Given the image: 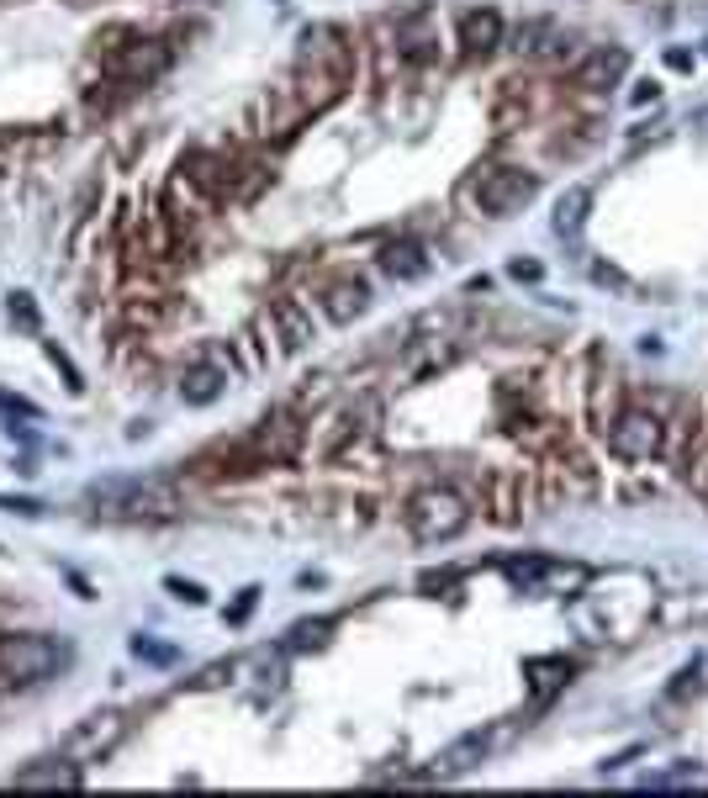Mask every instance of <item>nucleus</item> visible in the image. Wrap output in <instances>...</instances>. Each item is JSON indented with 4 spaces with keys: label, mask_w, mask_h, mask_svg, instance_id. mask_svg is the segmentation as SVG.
<instances>
[{
    "label": "nucleus",
    "mask_w": 708,
    "mask_h": 798,
    "mask_svg": "<svg viewBox=\"0 0 708 798\" xmlns=\"http://www.w3.org/2000/svg\"><path fill=\"white\" fill-rule=\"evenodd\" d=\"M296 48H302V53H296V101H302L307 117H312V111H323V106L339 101V90L349 85L354 48H349V37L339 27H328V22L307 27Z\"/></svg>",
    "instance_id": "obj_1"
},
{
    "label": "nucleus",
    "mask_w": 708,
    "mask_h": 798,
    "mask_svg": "<svg viewBox=\"0 0 708 798\" xmlns=\"http://www.w3.org/2000/svg\"><path fill=\"white\" fill-rule=\"evenodd\" d=\"M465 524H471V503L455 487H423L407 503V534L418 545H444L455 534H465Z\"/></svg>",
    "instance_id": "obj_2"
},
{
    "label": "nucleus",
    "mask_w": 708,
    "mask_h": 798,
    "mask_svg": "<svg viewBox=\"0 0 708 798\" xmlns=\"http://www.w3.org/2000/svg\"><path fill=\"white\" fill-rule=\"evenodd\" d=\"M85 503L106 518H175V492L159 481H96L85 487Z\"/></svg>",
    "instance_id": "obj_3"
},
{
    "label": "nucleus",
    "mask_w": 708,
    "mask_h": 798,
    "mask_svg": "<svg viewBox=\"0 0 708 798\" xmlns=\"http://www.w3.org/2000/svg\"><path fill=\"white\" fill-rule=\"evenodd\" d=\"M170 64H175L170 43H159V37H133V32L122 37V48H106V59H101V69L122 85H154L159 74H170Z\"/></svg>",
    "instance_id": "obj_4"
},
{
    "label": "nucleus",
    "mask_w": 708,
    "mask_h": 798,
    "mask_svg": "<svg viewBox=\"0 0 708 798\" xmlns=\"http://www.w3.org/2000/svg\"><path fill=\"white\" fill-rule=\"evenodd\" d=\"M59 661H64V651L48 635H6L0 640V682H16V688L53 677Z\"/></svg>",
    "instance_id": "obj_5"
},
{
    "label": "nucleus",
    "mask_w": 708,
    "mask_h": 798,
    "mask_svg": "<svg viewBox=\"0 0 708 798\" xmlns=\"http://www.w3.org/2000/svg\"><path fill=\"white\" fill-rule=\"evenodd\" d=\"M534 196H539V180L529 170H481L471 180V201L487 217H513V212H524Z\"/></svg>",
    "instance_id": "obj_6"
},
{
    "label": "nucleus",
    "mask_w": 708,
    "mask_h": 798,
    "mask_svg": "<svg viewBox=\"0 0 708 798\" xmlns=\"http://www.w3.org/2000/svg\"><path fill=\"white\" fill-rule=\"evenodd\" d=\"M608 450L619 460H656L666 450V423L650 407H635V413H624L608 429Z\"/></svg>",
    "instance_id": "obj_7"
},
{
    "label": "nucleus",
    "mask_w": 708,
    "mask_h": 798,
    "mask_svg": "<svg viewBox=\"0 0 708 798\" xmlns=\"http://www.w3.org/2000/svg\"><path fill=\"white\" fill-rule=\"evenodd\" d=\"M127 740V719L117 714V709H101V714H90V719H80L74 725V735H69V756L74 762H96V756H111Z\"/></svg>",
    "instance_id": "obj_8"
},
{
    "label": "nucleus",
    "mask_w": 708,
    "mask_h": 798,
    "mask_svg": "<svg viewBox=\"0 0 708 798\" xmlns=\"http://www.w3.org/2000/svg\"><path fill=\"white\" fill-rule=\"evenodd\" d=\"M244 450L254 455V466H265V460H291L296 450H302V429H296L291 413H270V418L244 439Z\"/></svg>",
    "instance_id": "obj_9"
},
{
    "label": "nucleus",
    "mask_w": 708,
    "mask_h": 798,
    "mask_svg": "<svg viewBox=\"0 0 708 798\" xmlns=\"http://www.w3.org/2000/svg\"><path fill=\"white\" fill-rule=\"evenodd\" d=\"M629 74V48H592L582 64H576V85L582 90H613Z\"/></svg>",
    "instance_id": "obj_10"
},
{
    "label": "nucleus",
    "mask_w": 708,
    "mask_h": 798,
    "mask_svg": "<svg viewBox=\"0 0 708 798\" xmlns=\"http://www.w3.org/2000/svg\"><path fill=\"white\" fill-rule=\"evenodd\" d=\"M11 783H16V788H64V793H74V788L85 783V772L74 767V756H48V762L22 767Z\"/></svg>",
    "instance_id": "obj_11"
},
{
    "label": "nucleus",
    "mask_w": 708,
    "mask_h": 798,
    "mask_svg": "<svg viewBox=\"0 0 708 798\" xmlns=\"http://www.w3.org/2000/svg\"><path fill=\"white\" fill-rule=\"evenodd\" d=\"M497 43H502V16H497L492 6L460 16V48H465V59H487Z\"/></svg>",
    "instance_id": "obj_12"
},
{
    "label": "nucleus",
    "mask_w": 708,
    "mask_h": 798,
    "mask_svg": "<svg viewBox=\"0 0 708 798\" xmlns=\"http://www.w3.org/2000/svg\"><path fill=\"white\" fill-rule=\"evenodd\" d=\"M487 751H492V735H460L444 756H434V767H428V777H460V772H471V767H481L487 762Z\"/></svg>",
    "instance_id": "obj_13"
},
{
    "label": "nucleus",
    "mask_w": 708,
    "mask_h": 798,
    "mask_svg": "<svg viewBox=\"0 0 708 798\" xmlns=\"http://www.w3.org/2000/svg\"><path fill=\"white\" fill-rule=\"evenodd\" d=\"M222 392H228V370L212 365V360H201V365H191V370L180 376V397L191 402V407H212Z\"/></svg>",
    "instance_id": "obj_14"
},
{
    "label": "nucleus",
    "mask_w": 708,
    "mask_h": 798,
    "mask_svg": "<svg viewBox=\"0 0 708 798\" xmlns=\"http://www.w3.org/2000/svg\"><path fill=\"white\" fill-rule=\"evenodd\" d=\"M381 270L391 275V281H423L428 275V254L418 238H397V244L381 249Z\"/></svg>",
    "instance_id": "obj_15"
},
{
    "label": "nucleus",
    "mask_w": 708,
    "mask_h": 798,
    "mask_svg": "<svg viewBox=\"0 0 708 798\" xmlns=\"http://www.w3.org/2000/svg\"><path fill=\"white\" fill-rule=\"evenodd\" d=\"M270 318H275V328H281V349H286V355H296V349L312 344V312L302 302H270Z\"/></svg>",
    "instance_id": "obj_16"
},
{
    "label": "nucleus",
    "mask_w": 708,
    "mask_h": 798,
    "mask_svg": "<svg viewBox=\"0 0 708 798\" xmlns=\"http://www.w3.org/2000/svg\"><path fill=\"white\" fill-rule=\"evenodd\" d=\"M587 212H592V191H587V185H571V191L555 201V233L576 238V233H582V222H587Z\"/></svg>",
    "instance_id": "obj_17"
},
{
    "label": "nucleus",
    "mask_w": 708,
    "mask_h": 798,
    "mask_svg": "<svg viewBox=\"0 0 708 798\" xmlns=\"http://www.w3.org/2000/svg\"><path fill=\"white\" fill-rule=\"evenodd\" d=\"M328 318L333 323H349V318H360V312L370 307V291L360 286V281H339V286H328Z\"/></svg>",
    "instance_id": "obj_18"
},
{
    "label": "nucleus",
    "mask_w": 708,
    "mask_h": 798,
    "mask_svg": "<svg viewBox=\"0 0 708 798\" xmlns=\"http://www.w3.org/2000/svg\"><path fill=\"white\" fill-rule=\"evenodd\" d=\"M513 48L518 53H555L561 48V32H555V22H524L513 32Z\"/></svg>",
    "instance_id": "obj_19"
},
{
    "label": "nucleus",
    "mask_w": 708,
    "mask_h": 798,
    "mask_svg": "<svg viewBox=\"0 0 708 798\" xmlns=\"http://www.w3.org/2000/svg\"><path fill=\"white\" fill-rule=\"evenodd\" d=\"M333 635V619H302L286 629V651H318V645H328Z\"/></svg>",
    "instance_id": "obj_20"
},
{
    "label": "nucleus",
    "mask_w": 708,
    "mask_h": 798,
    "mask_svg": "<svg viewBox=\"0 0 708 798\" xmlns=\"http://www.w3.org/2000/svg\"><path fill=\"white\" fill-rule=\"evenodd\" d=\"M133 656H138L143 666H175V661H180L175 645H164V640H154V635H133Z\"/></svg>",
    "instance_id": "obj_21"
},
{
    "label": "nucleus",
    "mask_w": 708,
    "mask_h": 798,
    "mask_svg": "<svg viewBox=\"0 0 708 798\" xmlns=\"http://www.w3.org/2000/svg\"><path fill=\"white\" fill-rule=\"evenodd\" d=\"M164 592H170V598H180V603H191V608L207 603V587H201V582H185V577H164Z\"/></svg>",
    "instance_id": "obj_22"
},
{
    "label": "nucleus",
    "mask_w": 708,
    "mask_h": 798,
    "mask_svg": "<svg viewBox=\"0 0 708 798\" xmlns=\"http://www.w3.org/2000/svg\"><path fill=\"white\" fill-rule=\"evenodd\" d=\"M0 513H22V518H43L48 508L37 503V497H16V492H6V497H0Z\"/></svg>",
    "instance_id": "obj_23"
},
{
    "label": "nucleus",
    "mask_w": 708,
    "mask_h": 798,
    "mask_svg": "<svg viewBox=\"0 0 708 798\" xmlns=\"http://www.w3.org/2000/svg\"><path fill=\"white\" fill-rule=\"evenodd\" d=\"M222 677H233V661H212V666H201V672L191 677V688H217Z\"/></svg>",
    "instance_id": "obj_24"
},
{
    "label": "nucleus",
    "mask_w": 708,
    "mask_h": 798,
    "mask_svg": "<svg viewBox=\"0 0 708 798\" xmlns=\"http://www.w3.org/2000/svg\"><path fill=\"white\" fill-rule=\"evenodd\" d=\"M0 413H11V418H43V407H37V402H27V397L0 392Z\"/></svg>",
    "instance_id": "obj_25"
},
{
    "label": "nucleus",
    "mask_w": 708,
    "mask_h": 798,
    "mask_svg": "<svg viewBox=\"0 0 708 798\" xmlns=\"http://www.w3.org/2000/svg\"><path fill=\"white\" fill-rule=\"evenodd\" d=\"M48 360H53V365H59V370H64V381H69V392H80V386H85V381H80V370H74V360L64 355V349H59V344H48Z\"/></svg>",
    "instance_id": "obj_26"
},
{
    "label": "nucleus",
    "mask_w": 708,
    "mask_h": 798,
    "mask_svg": "<svg viewBox=\"0 0 708 798\" xmlns=\"http://www.w3.org/2000/svg\"><path fill=\"white\" fill-rule=\"evenodd\" d=\"M11 318L22 323V328H37V307H32V296H27V291H16V296H11Z\"/></svg>",
    "instance_id": "obj_27"
},
{
    "label": "nucleus",
    "mask_w": 708,
    "mask_h": 798,
    "mask_svg": "<svg viewBox=\"0 0 708 798\" xmlns=\"http://www.w3.org/2000/svg\"><path fill=\"white\" fill-rule=\"evenodd\" d=\"M254 598H259V587H249V592H244V598H238V608H233V614H228V619H233V624H244V619L254 614Z\"/></svg>",
    "instance_id": "obj_28"
},
{
    "label": "nucleus",
    "mask_w": 708,
    "mask_h": 798,
    "mask_svg": "<svg viewBox=\"0 0 708 798\" xmlns=\"http://www.w3.org/2000/svg\"><path fill=\"white\" fill-rule=\"evenodd\" d=\"M508 275H513V281H539V265H524V259H513Z\"/></svg>",
    "instance_id": "obj_29"
},
{
    "label": "nucleus",
    "mask_w": 708,
    "mask_h": 798,
    "mask_svg": "<svg viewBox=\"0 0 708 798\" xmlns=\"http://www.w3.org/2000/svg\"><path fill=\"white\" fill-rule=\"evenodd\" d=\"M656 96H661V85H656V80H645V85H635V96H629V101L645 106V101H656Z\"/></svg>",
    "instance_id": "obj_30"
},
{
    "label": "nucleus",
    "mask_w": 708,
    "mask_h": 798,
    "mask_svg": "<svg viewBox=\"0 0 708 798\" xmlns=\"http://www.w3.org/2000/svg\"><path fill=\"white\" fill-rule=\"evenodd\" d=\"M666 64H672V69H693V53H682V48H672V53H666Z\"/></svg>",
    "instance_id": "obj_31"
},
{
    "label": "nucleus",
    "mask_w": 708,
    "mask_h": 798,
    "mask_svg": "<svg viewBox=\"0 0 708 798\" xmlns=\"http://www.w3.org/2000/svg\"><path fill=\"white\" fill-rule=\"evenodd\" d=\"M0 6H22V0H0Z\"/></svg>",
    "instance_id": "obj_32"
}]
</instances>
